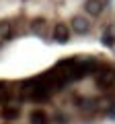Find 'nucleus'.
Returning <instances> with one entry per match:
<instances>
[{"instance_id": "1", "label": "nucleus", "mask_w": 115, "mask_h": 124, "mask_svg": "<svg viewBox=\"0 0 115 124\" xmlns=\"http://www.w3.org/2000/svg\"><path fill=\"white\" fill-rule=\"evenodd\" d=\"M51 39L58 41V44H66V41L70 39V27H68L66 23H58V25L53 27V31H51Z\"/></svg>"}, {"instance_id": "2", "label": "nucleus", "mask_w": 115, "mask_h": 124, "mask_svg": "<svg viewBox=\"0 0 115 124\" xmlns=\"http://www.w3.org/2000/svg\"><path fill=\"white\" fill-rule=\"evenodd\" d=\"M29 97H31L33 101H45V99H49V97H51V89H49L47 85H41V83H37L35 87L31 89Z\"/></svg>"}, {"instance_id": "3", "label": "nucleus", "mask_w": 115, "mask_h": 124, "mask_svg": "<svg viewBox=\"0 0 115 124\" xmlns=\"http://www.w3.org/2000/svg\"><path fill=\"white\" fill-rule=\"evenodd\" d=\"M70 27L74 29V33H80V35H82V33H89V31H90V23H89V19L80 17V15L72 19Z\"/></svg>"}, {"instance_id": "4", "label": "nucleus", "mask_w": 115, "mask_h": 124, "mask_svg": "<svg viewBox=\"0 0 115 124\" xmlns=\"http://www.w3.org/2000/svg\"><path fill=\"white\" fill-rule=\"evenodd\" d=\"M103 6H105V0H84V10L90 17H99L103 13Z\"/></svg>"}, {"instance_id": "5", "label": "nucleus", "mask_w": 115, "mask_h": 124, "mask_svg": "<svg viewBox=\"0 0 115 124\" xmlns=\"http://www.w3.org/2000/svg\"><path fill=\"white\" fill-rule=\"evenodd\" d=\"M113 83H115V72L113 70H103L101 75L97 77V85H99V87H103V89L111 87Z\"/></svg>"}, {"instance_id": "6", "label": "nucleus", "mask_w": 115, "mask_h": 124, "mask_svg": "<svg viewBox=\"0 0 115 124\" xmlns=\"http://www.w3.org/2000/svg\"><path fill=\"white\" fill-rule=\"evenodd\" d=\"M0 114H2L4 120H17V118H21V110H19L17 106H4Z\"/></svg>"}, {"instance_id": "7", "label": "nucleus", "mask_w": 115, "mask_h": 124, "mask_svg": "<svg viewBox=\"0 0 115 124\" xmlns=\"http://www.w3.org/2000/svg\"><path fill=\"white\" fill-rule=\"evenodd\" d=\"M13 35H14V27H13V23L2 21V23H0V39H10Z\"/></svg>"}, {"instance_id": "8", "label": "nucleus", "mask_w": 115, "mask_h": 124, "mask_svg": "<svg viewBox=\"0 0 115 124\" xmlns=\"http://www.w3.org/2000/svg\"><path fill=\"white\" fill-rule=\"evenodd\" d=\"M29 122L31 124H47V114L43 110H33L29 116Z\"/></svg>"}, {"instance_id": "9", "label": "nucleus", "mask_w": 115, "mask_h": 124, "mask_svg": "<svg viewBox=\"0 0 115 124\" xmlns=\"http://www.w3.org/2000/svg\"><path fill=\"white\" fill-rule=\"evenodd\" d=\"M8 99H10L8 89H6V85H4V83H0V103H6Z\"/></svg>"}, {"instance_id": "10", "label": "nucleus", "mask_w": 115, "mask_h": 124, "mask_svg": "<svg viewBox=\"0 0 115 124\" xmlns=\"http://www.w3.org/2000/svg\"><path fill=\"white\" fill-rule=\"evenodd\" d=\"M43 27H45L43 19H35V21H33V31H35V33H43Z\"/></svg>"}]
</instances>
